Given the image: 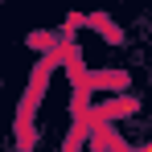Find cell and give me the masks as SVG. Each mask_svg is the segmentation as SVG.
Segmentation results:
<instances>
[{
  "mask_svg": "<svg viewBox=\"0 0 152 152\" xmlns=\"http://www.w3.org/2000/svg\"><path fill=\"white\" fill-rule=\"evenodd\" d=\"M86 25H95V29H103V37H107V41H111V45H119V41H124V33H119V29L111 25V21H107V17H91V21H86Z\"/></svg>",
  "mask_w": 152,
  "mask_h": 152,
  "instance_id": "cell-1",
  "label": "cell"
},
{
  "mask_svg": "<svg viewBox=\"0 0 152 152\" xmlns=\"http://www.w3.org/2000/svg\"><path fill=\"white\" fill-rule=\"evenodd\" d=\"M29 45H37V50H50V45H58V33H29Z\"/></svg>",
  "mask_w": 152,
  "mask_h": 152,
  "instance_id": "cell-2",
  "label": "cell"
},
{
  "mask_svg": "<svg viewBox=\"0 0 152 152\" xmlns=\"http://www.w3.org/2000/svg\"><path fill=\"white\" fill-rule=\"evenodd\" d=\"M136 152H152V144H144V148H136Z\"/></svg>",
  "mask_w": 152,
  "mask_h": 152,
  "instance_id": "cell-3",
  "label": "cell"
}]
</instances>
